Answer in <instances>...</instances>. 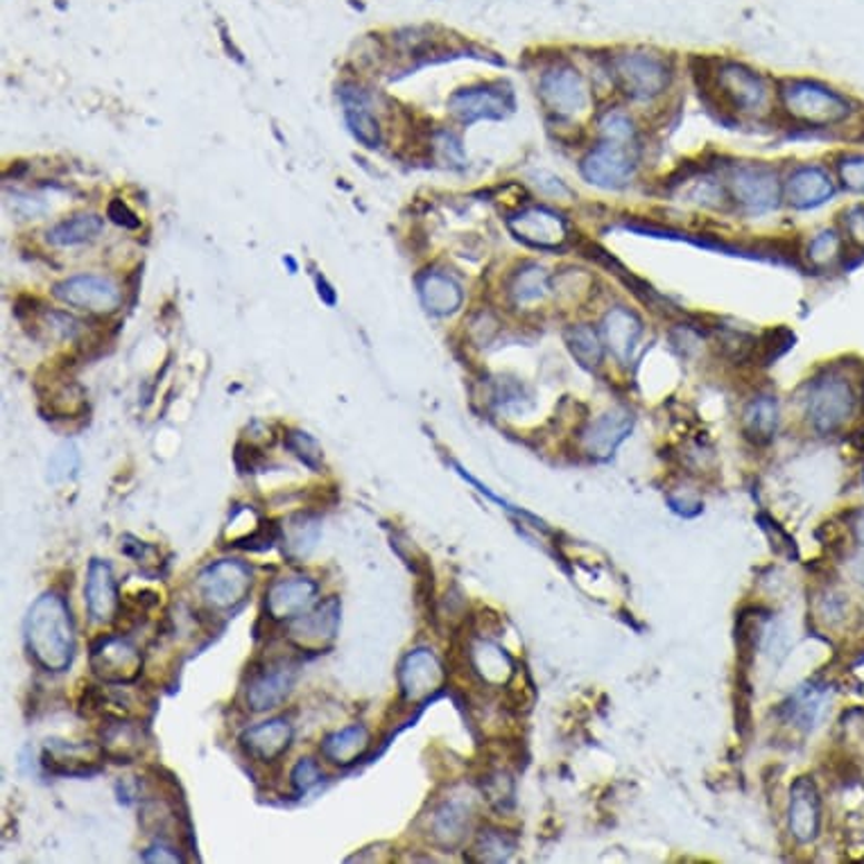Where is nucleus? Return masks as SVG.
<instances>
[{"mask_svg":"<svg viewBox=\"0 0 864 864\" xmlns=\"http://www.w3.org/2000/svg\"><path fill=\"white\" fill-rule=\"evenodd\" d=\"M26 643L39 668L48 673L69 671L76 656V627L61 593L48 590L32 605L26 620Z\"/></svg>","mask_w":864,"mask_h":864,"instance_id":"f257e3e1","label":"nucleus"},{"mask_svg":"<svg viewBox=\"0 0 864 864\" xmlns=\"http://www.w3.org/2000/svg\"><path fill=\"white\" fill-rule=\"evenodd\" d=\"M781 105L794 122L808 127H833L851 116L846 96L811 80L787 82L781 89Z\"/></svg>","mask_w":864,"mask_h":864,"instance_id":"f03ea898","label":"nucleus"},{"mask_svg":"<svg viewBox=\"0 0 864 864\" xmlns=\"http://www.w3.org/2000/svg\"><path fill=\"white\" fill-rule=\"evenodd\" d=\"M612 78L632 100H654L673 85L671 61L647 50H629L612 57Z\"/></svg>","mask_w":864,"mask_h":864,"instance_id":"7ed1b4c3","label":"nucleus"},{"mask_svg":"<svg viewBox=\"0 0 864 864\" xmlns=\"http://www.w3.org/2000/svg\"><path fill=\"white\" fill-rule=\"evenodd\" d=\"M91 671L109 686L135 684L143 671V652L125 634H107L91 645Z\"/></svg>","mask_w":864,"mask_h":864,"instance_id":"20e7f679","label":"nucleus"},{"mask_svg":"<svg viewBox=\"0 0 864 864\" xmlns=\"http://www.w3.org/2000/svg\"><path fill=\"white\" fill-rule=\"evenodd\" d=\"M539 96L546 109L559 120H577L590 111L593 93L584 76L568 63L548 69L539 80Z\"/></svg>","mask_w":864,"mask_h":864,"instance_id":"39448f33","label":"nucleus"},{"mask_svg":"<svg viewBox=\"0 0 864 864\" xmlns=\"http://www.w3.org/2000/svg\"><path fill=\"white\" fill-rule=\"evenodd\" d=\"M713 85L719 100L741 113L756 116L769 107L767 80L743 63H722L713 73Z\"/></svg>","mask_w":864,"mask_h":864,"instance_id":"423d86ee","label":"nucleus"},{"mask_svg":"<svg viewBox=\"0 0 864 864\" xmlns=\"http://www.w3.org/2000/svg\"><path fill=\"white\" fill-rule=\"evenodd\" d=\"M855 410V394L844 376L828 374L813 383L808 394V417L817 433L831 435L840 430Z\"/></svg>","mask_w":864,"mask_h":864,"instance_id":"0eeeda50","label":"nucleus"},{"mask_svg":"<svg viewBox=\"0 0 864 864\" xmlns=\"http://www.w3.org/2000/svg\"><path fill=\"white\" fill-rule=\"evenodd\" d=\"M199 595L218 612H234L240 607L251 590V570L242 562L222 559L207 566L197 579Z\"/></svg>","mask_w":864,"mask_h":864,"instance_id":"6e6552de","label":"nucleus"},{"mask_svg":"<svg viewBox=\"0 0 864 864\" xmlns=\"http://www.w3.org/2000/svg\"><path fill=\"white\" fill-rule=\"evenodd\" d=\"M297 679V666L286 658H275L251 666L245 702L251 711H272L286 702Z\"/></svg>","mask_w":864,"mask_h":864,"instance_id":"1a4fd4ad","label":"nucleus"},{"mask_svg":"<svg viewBox=\"0 0 864 864\" xmlns=\"http://www.w3.org/2000/svg\"><path fill=\"white\" fill-rule=\"evenodd\" d=\"M728 188L736 199V205H741L752 216H763L776 209L783 190L776 172L767 166L756 163L736 168L728 179Z\"/></svg>","mask_w":864,"mask_h":864,"instance_id":"9d476101","label":"nucleus"},{"mask_svg":"<svg viewBox=\"0 0 864 864\" xmlns=\"http://www.w3.org/2000/svg\"><path fill=\"white\" fill-rule=\"evenodd\" d=\"M579 170L582 177L593 186L623 188L636 172V159L632 157L629 146L603 141L582 159Z\"/></svg>","mask_w":864,"mask_h":864,"instance_id":"9b49d317","label":"nucleus"},{"mask_svg":"<svg viewBox=\"0 0 864 864\" xmlns=\"http://www.w3.org/2000/svg\"><path fill=\"white\" fill-rule=\"evenodd\" d=\"M509 231L525 245L537 249H559L570 240L568 220L548 209L529 207L509 218Z\"/></svg>","mask_w":864,"mask_h":864,"instance_id":"f8f14e48","label":"nucleus"},{"mask_svg":"<svg viewBox=\"0 0 864 864\" xmlns=\"http://www.w3.org/2000/svg\"><path fill=\"white\" fill-rule=\"evenodd\" d=\"M340 627V600L336 595L326 597L321 605L297 618L288 627V638L299 652H324L334 645Z\"/></svg>","mask_w":864,"mask_h":864,"instance_id":"ddd939ff","label":"nucleus"},{"mask_svg":"<svg viewBox=\"0 0 864 864\" xmlns=\"http://www.w3.org/2000/svg\"><path fill=\"white\" fill-rule=\"evenodd\" d=\"M319 584L308 577L277 579L265 590V614L275 623H292L317 605Z\"/></svg>","mask_w":864,"mask_h":864,"instance_id":"4468645a","label":"nucleus"},{"mask_svg":"<svg viewBox=\"0 0 864 864\" xmlns=\"http://www.w3.org/2000/svg\"><path fill=\"white\" fill-rule=\"evenodd\" d=\"M446 682L439 658L430 649L410 652L398 666V688L408 704H417L435 695Z\"/></svg>","mask_w":864,"mask_h":864,"instance_id":"2eb2a0df","label":"nucleus"},{"mask_svg":"<svg viewBox=\"0 0 864 864\" xmlns=\"http://www.w3.org/2000/svg\"><path fill=\"white\" fill-rule=\"evenodd\" d=\"M54 297L73 308L91 310L100 315L113 312L122 301V292L111 279L93 277V275H82L57 284Z\"/></svg>","mask_w":864,"mask_h":864,"instance_id":"dca6fc26","label":"nucleus"},{"mask_svg":"<svg viewBox=\"0 0 864 864\" xmlns=\"http://www.w3.org/2000/svg\"><path fill=\"white\" fill-rule=\"evenodd\" d=\"M833 195H835V181L831 172L822 166L808 163V166L794 168L783 183L785 202L796 211L820 209L826 202H831Z\"/></svg>","mask_w":864,"mask_h":864,"instance_id":"f3484780","label":"nucleus"},{"mask_svg":"<svg viewBox=\"0 0 864 864\" xmlns=\"http://www.w3.org/2000/svg\"><path fill=\"white\" fill-rule=\"evenodd\" d=\"M98 736L105 758L113 763L137 761L148 745V734L141 722L129 719L125 715H105Z\"/></svg>","mask_w":864,"mask_h":864,"instance_id":"a211bd4d","label":"nucleus"},{"mask_svg":"<svg viewBox=\"0 0 864 864\" xmlns=\"http://www.w3.org/2000/svg\"><path fill=\"white\" fill-rule=\"evenodd\" d=\"M448 109L464 125L478 120H503L512 111V98L507 91L500 89L474 87L453 93L448 100Z\"/></svg>","mask_w":864,"mask_h":864,"instance_id":"6ab92c4d","label":"nucleus"},{"mask_svg":"<svg viewBox=\"0 0 864 864\" xmlns=\"http://www.w3.org/2000/svg\"><path fill=\"white\" fill-rule=\"evenodd\" d=\"M105 752L100 745L48 741L43 749V765L59 776H89L100 772Z\"/></svg>","mask_w":864,"mask_h":864,"instance_id":"aec40b11","label":"nucleus"},{"mask_svg":"<svg viewBox=\"0 0 864 864\" xmlns=\"http://www.w3.org/2000/svg\"><path fill=\"white\" fill-rule=\"evenodd\" d=\"M292 726L284 717H275L249 726L240 736V749L247 758L258 763H275L279 761L292 745Z\"/></svg>","mask_w":864,"mask_h":864,"instance_id":"412c9836","label":"nucleus"},{"mask_svg":"<svg viewBox=\"0 0 864 864\" xmlns=\"http://www.w3.org/2000/svg\"><path fill=\"white\" fill-rule=\"evenodd\" d=\"M85 603L93 623L107 625L116 620L120 609V593H118V582L113 577V570L107 562L93 559L89 564Z\"/></svg>","mask_w":864,"mask_h":864,"instance_id":"4be33fe9","label":"nucleus"},{"mask_svg":"<svg viewBox=\"0 0 864 864\" xmlns=\"http://www.w3.org/2000/svg\"><path fill=\"white\" fill-rule=\"evenodd\" d=\"M822 822L820 811V792L813 778L802 776L796 778L789 789V831L796 842L808 844L817 837Z\"/></svg>","mask_w":864,"mask_h":864,"instance_id":"5701e85b","label":"nucleus"},{"mask_svg":"<svg viewBox=\"0 0 864 864\" xmlns=\"http://www.w3.org/2000/svg\"><path fill=\"white\" fill-rule=\"evenodd\" d=\"M634 428V417L625 408H614L600 419H595L582 433V446L590 457L605 459L616 453V448L629 437Z\"/></svg>","mask_w":864,"mask_h":864,"instance_id":"b1692460","label":"nucleus"},{"mask_svg":"<svg viewBox=\"0 0 864 864\" xmlns=\"http://www.w3.org/2000/svg\"><path fill=\"white\" fill-rule=\"evenodd\" d=\"M603 336L612 354L620 363H627L634 356V349L643 336V321L634 310L616 306L603 319Z\"/></svg>","mask_w":864,"mask_h":864,"instance_id":"393cba45","label":"nucleus"},{"mask_svg":"<svg viewBox=\"0 0 864 864\" xmlns=\"http://www.w3.org/2000/svg\"><path fill=\"white\" fill-rule=\"evenodd\" d=\"M371 747V734L363 724L347 726L342 731H336L324 738L321 743V756L338 767H351L358 761L365 758V754Z\"/></svg>","mask_w":864,"mask_h":864,"instance_id":"a878e982","label":"nucleus"},{"mask_svg":"<svg viewBox=\"0 0 864 864\" xmlns=\"http://www.w3.org/2000/svg\"><path fill=\"white\" fill-rule=\"evenodd\" d=\"M417 290H419L424 308L437 317L453 315L464 301V292H461L459 284L453 277L437 272V270L424 272L417 279Z\"/></svg>","mask_w":864,"mask_h":864,"instance_id":"bb28decb","label":"nucleus"},{"mask_svg":"<svg viewBox=\"0 0 864 864\" xmlns=\"http://www.w3.org/2000/svg\"><path fill=\"white\" fill-rule=\"evenodd\" d=\"M553 290V279L548 275L546 268H542V265L537 262H527L523 265V268H518L509 284H507V292H509V299L516 304V306H535V304H542Z\"/></svg>","mask_w":864,"mask_h":864,"instance_id":"cd10ccee","label":"nucleus"},{"mask_svg":"<svg viewBox=\"0 0 864 864\" xmlns=\"http://www.w3.org/2000/svg\"><path fill=\"white\" fill-rule=\"evenodd\" d=\"M319 539V520L310 514H295L281 525L284 555L292 562H301L310 555Z\"/></svg>","mask_w":864,"mask_h":864,"instance_id":"c85d7f7f","label":"nucleus"},{"mask_svg":"<svg viewBox=\"0 0 864 864\" xmlns=\"http://www.w3.org/2000/svg\"><path fill=\"white\" fill-rule=\"evenodd\" d=\"M469 661H471V671L480 675L483 682H489V684H503L514 673V663L505 654V649H500L489 640H480L478 645H474L469 649Z\"/></svg>","mask_w":864,"mask_h":864,"instance_id":"c756f323","label":"nucleus"},{"mask_svg":"<svg viewBox=\"0 0 864 864\" xmlns=\"http://www.w3.org/2000/svg\"><path fill=\"white\" fill-rule=\"evenodd\" d=\"M342 102H345V118L354 131V137L365 146V148H378L380 146V127L374 118V113L367 107V100L358 91H342Z\"/></svg>","mask_w":864,"mask_h":864,"instance_id":"7c9ffc66","label":"nucleus"},{"mask_svg":"<svg viewBox=\"0 0 864 864\" xmlns=\"http://www.w3.org/2000/svg\"><path fill=\"white\" fill-rule=\"evenodd\" d=\"M778 428V404L772 396H761L752 401L743 413L745 437L754 444H767Z\"/></svg>","mask_w":864,"mask_h":864,"instance_id":"2f4dec72","label":"nucleus"},{"mask_svg":"<svg viewBox=\"0 0 864 864\" xmlns=\"http://www.w3.org/2000/svg\"><path fill=\"white\" fill-rule=\"evenodd\" d=\"M467 831H469V813L461 804L450 802L433 813L430 833H433V840L437 844L453 848V846L461 844Z\"/></svg>","mask_w":864,"mask_h":864,"instance_id":"473e14b6","label":"nucleus"},{"mask_svg":"<svg viewBox=\"0 0 864 864\" xmlns=\"http://www.w3.org/2000/svg\"><path fill=\"white\" fill-rule=\"evenodd\" d=\"M566 345L573 354V358L586 367V369H593L603 363L605 358V347H603V340L600 336L595 334V328H590L588 324H577V326H570L566 330Z\"/></svg>","mask_w":864,"mask_h":864,"instance_id":"72a5a7b5","label":"nucleus"},{"mask_svg":"<svg viewBox=\"0 0 864 864\" xmlns=\"http://www.w3.org/2000/svg\"><path fill=\"white\" fill-rule=\"evenodd\" d=\"M102 231V218L93 213H82L73 216L69 220L59 222L48 231V242L57 247H69V245H80L87 240H93Z\"/></svg>","mask_w":864,"mask_h":864,"instance_id":"f704fd0d","label":"nucleus"},{"mask_svg":"<svg viewBox=\"0 0 864 864\" xmlns=\"http://www.w3.org/2000/svg\"><path fill=\"white\" fill-rule=\"evenodd\" d=\"M516 851V840L498 828H483L476 837L474 855L480 862H507Z\"/></svg>","mask_w":864,"mask_h":864,"instance_id":"c9c22d12","label":"nucleus"},{"mask_svg":"<svg viewBox=\"0 0 864 864\" xmlns=\"http://www.w3.org/2000/svg\"><path fill=\"white\" fill-rule=\"evenodd\" d=\"M808 260L817 270H828L844 254V236L835 229H824L808 242Z\"/></svg>","mask_w":864,"mask_h":864,"instance_id":"e433bc0d","label":"nucleus"},{"mask_svg":"<svg viewBox=\"0 0 864 864\" xmlns=\"http://www.w3.org/2000/svg\"><path fill=\"white\" fill-rule=\"evenodd\" d=\"M43 401L50 404V413L59 417H76L85 410V394L73 380H63L50 387L48 398Z\"/></svg>","mask_w":864,"mask_h":864,"instance_id":"4c0bfd02","label":"nucleus"},{"mask_svg":"<svg viewBox=\"0 0 864 864\" xmlns=\"http://www.w3.org/2000/svg\"><path fill=\"white\" fill-rule=\"evenodd\" d=\"M80 469V453L73 444H61L50 461H48V480L50 483H63L76 476V471Z\"/></svg>","mask_w":864,"mask_h":864,"instance_id":"58836bf2","label":"nucleus"},{"mask_svg":"<svg viewBox=\"0 0 864 864\" xmlns=\"http://www.w3.org/2000/svg\"><path fill=\"white\" fill-rule=\"evenodd\" d=\"M600 135L605 141L625 143L632 146L636 139V125L634 120L623 111H609L600 120Z\"/></svg>","mask_w":864,"mask_h":864,"instance_id":"ea45409f","label":"nucleus"},{"mask_svg":"<svg viewBox=\"0 0 864 864\" xmlns=\"http://www.w3.org/2000/svg\"><path fill=\"white\" fill-rule=\"evenodd\" d=\"M286 448H288L295 457H299L308 469H312V471H319V469H321L324 455H321L319 444H317L310 435L299 433V430H290V433L286 435Z\"/></svg>","mask_w":864,"mask_h":864,"instance_id":"a19ab883","label":"nucleus"},{"mask_svg":"<svg viewBox=\"0 0 864 864\" xmlns=\"http://www.w3.org/2000/svg\"><path fill=\"white\" fill-rule=\"evenodd\" d=\"M837 177L851 192L864 195V155H846L837 161Z\"/></svg>","mask_w":864,"mask_h":864,"instance_id":"79ce46f5","label":"nucleus"},{"mask_svg":"<svg viewBox=\"0 0 864 864\" xmlns=\"http://www.w3.org/2000/svg\"><path fill=\"white\" fill-rule=\"evenodd\" d=\"M483 792L487 796V802L491 806H496L498 811H503L507 804L514 802V785H512V778L503 772L498 774H489L487 781L483 783Z\"/></svg>","mask_w":864,"mask_h":864,"instance_id":"37998d69","label":"nucleus"},{"mask_svg":"<svg viewBox=\"0 0 864 864\" xmlns=\"http://www.w3.org/2000/svg\"><path fill=\"white\" fill-rule=\"evenodd\" d=\"M321 778H324V772H321L319 763L312 761V758H301V761L295 765L292 776H290L292 787H295L299 794L312 789Z\"/></svg>","mask_w":864,"mask_h":864,"instance_id":"c03bdc74","label":"nucleus"},{"mask_svg":"<svg viewBox=\"0 0 864 864\" xmlns=\"http://www.w3.org/2000/svg\"><path fill=\"white\" fill-rule=\"evenodd\" d=\"M120 550L127 555V557H131V559H135L137 564H155L157 562V557H159V548H155V546H150V544H146V542H139V539H135V537H129V535H125L122 539H120Z\"/></svg>","mask_w":864,"mask_h":864,"instance_id":"a18cd8bd","label":"nucleus"},{"mask_svg":"<svg viewBox=\"0 0 864 864\" xmlns=\"http://www.w3.org/2000/svg\"><path fill=\"white\" fill-rule=\"evenodd\" d=\"M844 234L851 242L864 245V207H853L844 213Z\"/></svg>","mask_w":864,"mask_h":864,"instance_id":"49530a36","label":"nucleus"},{"mask_svg":"<svg viewBox=\"0 0 864 864\" xmlns=\"http://www.w3.org/2000/svg\"><path fill=\"white\" fill-rule=\"evenodd\" d=\"M109 218L116 222V225H120V227H125V229H139V218L135 216V213H131L122 202H118V199H116V202H111L109 205Z\"/></svg>","mask_w":864,"mask_h":864,"instance_id":"de8ad7c7","label":"nucleus"},{"mask_svg":"<svg viewBox=\"0 0 864 864\" xmlns=\"http://www.w3.org/2000/svg\"><path fill=\"white\" fill-rule=\"evenodd\" d=\"M141 860H143V862H183V857H181L177 851H172L170 846H166V844L152 846L150 851L143 853Z\"/></svg>","mask_w":864,"mask_h":864,"instance_id":"09e8293b","label":"nucleus"},{"mask_svg":"<svg viewBox=\"0 0 864 864\" xmlns=\"http://www.w3.org/2000/svg\"><path fill=\"white\" fill-rule=\"evenodd\" d=\"M851 575L864 584V555H857L853 562H851Z\"/></svg>","mask_w":864,"mask_h":864,"instance_id":"8fccbe9b","label":"nucleus"},{"mask_svg":"<svg viewBox=\"0 0 864 864\" xmlns=\"http://www.w3.org/2000/svg\"><path fill=\"white\" fill-rule=\"evenodd\" d=\"M853 529H855V537H857V542L860 544H864V512L855 518V523H853Z\"/></svg>","mask_w":864,"mask_h":864,"instance_id":"3c124183","label":"nucleus"},{"mask_svg":"<svg viewBox=\"0 0 864 864\" xmlns=\"http://www.w3.org/2000/svg\"><path fill=\"white\" fill-rule=\"evenodd\" d=\"M319 295H324L326 304H336V295L330 292V288L326 286V281H324V279H319Z\"/></svg>","mask_w":864,"mask_h":864,"instance_id":"603ef678","label":"nucleus"},{"mask_svg":"<svg viewBox=\"0 0 864 864\" xmlns=\"http://www.w3.org/2000/svg\"><path fill=\"white\" fill-rule=\"evenodd\" d=\"M855 439H857V446H860V448H864V430H860Z\"/></svg>","mask_w":864,"mask_h":864,"instance_id":"864d4df0","label":"nucleus"}]
</instances>
